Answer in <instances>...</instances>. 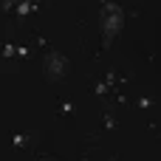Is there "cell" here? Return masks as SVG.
Instances as JSON below:
<instances>
[{"mask_svg": "<svg viewBox=\"0 0 161 161\" xmlns=\"http://www.w3.org/2000/svg\"><path fill=\"white\" fill-rule=\"evenodd\" d=\"M102 28H105V42H110V40L116 37V31L122 28V6H116V3H108V6H105Z\"/></svg>", "mask_w": 161, "mask_h": 161, "instance_id": "obj_1", "label": "cell"}, {"mask_svg": "<svg viewBox=\"0 0 161 161\" xmlns=\"http://www.w3.org/2000/svg\"><path fill=\"white\" fill-rule=\"evenodd\" d=\"M65 74V57L62 54H48V76L59 79Z\"/></svg>", "mask_w": 161, "mask_h": 161, "instance_id": "obj_2", "label": "cell"}]
</instances>
